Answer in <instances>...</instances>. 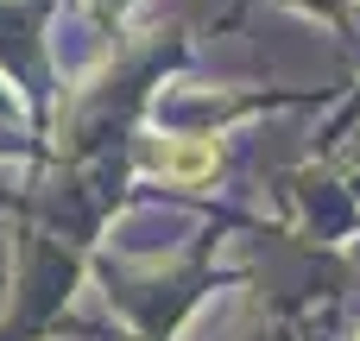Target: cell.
Listing matches in <instances>:
<instances>
[{
  "label": "cell",
  "mask_w": 360,
  "mask_h": 341,
  "mask_svg": "<svg viewBox=\"0 0 360 341\" xmlns=\"http://www.w3.org/2000/svg\"><path fill=\"white\" fill-rule=\"evenodd\" d=\"M158 171L177 177V184H202L215 171V146L209 139H165L158 146Z\"/></svg>",
  "instance_id": "6da1fadb"
}]
</instances>
